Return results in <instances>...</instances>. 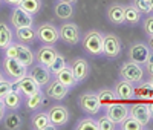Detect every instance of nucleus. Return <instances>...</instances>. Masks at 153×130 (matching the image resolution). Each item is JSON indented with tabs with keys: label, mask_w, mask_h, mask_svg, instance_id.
I'll list each match as a JSON object with an SVG mask.
<instances>
[{
	"label": "nucleus",
	"mask_w": 153,
	"mask_h": 130,
	"mask_svg": "<svg viewBox=\"0 0 153 130\" xmlns=\"http://www.w3.org/2000/svg\"><path fill=\"white\" fill-rule=\"evenodd\" d=\"M3 2H6V3L11 5V6H19L22 0H3Z\"/></svg>",
	"instance_id": "42"
},
{
	"label": "nucleus",
	"mask_w": 153,
	"mask_h": 130,
	"mask_svg": "<svg viewBox=\"0 0 153 130\" xmlns=\"http://www.w3.org/2000/svg\"><path fill=\"white\" fill-rule=\"evenodd\" d=\"M139 22H141V12L133 5H126L124 6V23H129V25L135 26Z\"/></svg>",
	"instance_id": "28"
},
{
	"label": "nucleus",
	"mask_w": 153,
	"mask_h": 130,
	"mask_svg": "<svg viewBox=\"0 0 153 130\" xmlns=\"http://www.w3.org/2000/svg\"><path fill=\"white\" fill-rule=\"evenodd\" d=\"M65 66H66V60H65V57L60 55V54H57L55 60L49 64V71H51V74H54V75H55L58 71H61Z\"/></svg>",
	"instance_id": "34"
},
{
	"label": "nucleus",
	"mask_w": 153,
	"mask_h": 130,
	"mask_svg": "<svg viewBox=\"0 0 153 130\" xmlns=\"http://www.w3.org/2000/svg\"><path fill=\"white\" fill-rule=\"evenodd\" d=\"M31 127L35 130H48V129H55L49 121L48 112H37L31 118Z\"/></svg>",
	"instance_id": "20"
},
{
	"label": "nucleus",
	"mask_w": 153,
	"mask_h": 130,
	"mask_svg": "<svg viewBox=\"0 0 153 130\" xmlns=\"http://www.w3.org/2000/svg\"><path fill=\"white\" fill-rule=\"evenodd\" d=\"M80 103V109L83 112H86L87 115H97L100 110H101V104L98 101V97L97 94L94 92H86L80 97L78 100Z\"/></svg>",
	"instance_id": "7"
},
{
	"label": "nucleus",
	"mask_w": 153,
	"mask_h": 130,
	"mask_svg": "<svg viewBox=\"0 0 153 130\" xmlns=\"http://www.w3.org/2000/svg\"><path fill=\"white\" fill-rule=\"evenodd\" d=\"M107 20L112 25H123L124 23V5L113 3L107 9Z\"/></svg>",
	"instance_id": "22"
},
{
	"label": "nucleus",
	"mask_w": 153,
	"mask_h": 130,
	"mask_svg": "<svg viewBox=\"0 0 153 130\" xmlns=\"http://www.w3.org/2000/svg\"><path fill=\"white\" fill-rule=\"evenodd\" d=\"M11 25L14 28H25V26H32L34 25V19L29 12H26L20 6H14L11 12Z\"/></svg>",
	"instance_id": "8"
},
{
	"label": "nucleus",
	"mask_w": 153,
	"mask_h": 130,
	"mask_svg": "<svg viewBox=\"0 0 153 130\" xmlns=\"http://www.w3.org/2000/svg\"><path fill=\"white\" fill-rule=\"evenodd\" d=\"M68 90L69 87H66L65 84H61L60 81L57 80H52L46 84V89H45V94L48 98H52V100H63L66 95H68Z\"/></svg>",
	"instance_id": "15"
},
{
	"label": "nucleus",
	"mask_w": 153,
	"mask_h": 130,
	"mask_svg": "<svg viewBox=\"0 0 153 130\" xmlns=\"http://www.w3.org/2000/svg\"><path fill=\"white\" fill-rule=\"evenodd\" d=\"M97 97H98V101L101 104V107H107L112 103L117 101V95H115V92L110 90V89H101L97 94Z\"/></svg>",
	"instance_id": "29"
},
{
	"label": "nucleus",
	"mask_w": 153,
	"mask_h": 130,
	"mask_svg": "<svg viewBox=\"0 0 153 130\" xmlns=\"http://www.w3.org/2000/svg\"><path fill=\"white\" fill-rule=\"evenodd\" d=\"M2 68H3L5 74L9 77V80H12L14 83L28 75V68L23 66L17 58H8V57H5L3 61H2Z\"/></svg>",
	"instance_id": "2"
},
{
	"label": "nucleus",
	"mask_w": 153,
	"mask_h": 130,
	"mask_svg": "<svg viewBox=\"0 0 153 130\" xmlns=\"http://www.w3.org/2000/svg\"><path fill=\"white\" fill-rule=\"evenodd\" d=\"M55 80L60 81L61 84H65L69 89L74 87L76 83H78V81H76V78H75V75H74V72H72V69H71V66H68V64L61 71H58L55 74Z\"/></svg>",
	"instance_id": "21"
},
{
	"label": "nucleus",
	"mask_w": 153,
	"mask_h": 130,
	"mask_svg": "<svg viewBox=\"0 0 153 130\" xmlns=\"http://www.w3.org/2000/svg\"><path fill=\"white\" fill-rule=\"evenodd\" d=\"M149 84H150V86H152V89H153V75L150 77V81H149Z\"/></svg>",
	"instance_id": "46"
},
{
	"label": "nucleus",
	"mask_w": 153,
	"mask_h": 130,
	"mask_svg": "<svg viewBox=\"0 0 153 130\" xmlns=\"http://www.w3.org/2000/svg\"><path fill=\"white\" fill-rule=\"evenodd\" d=\"M97 123H98V130H115L117 129V124L107 115H103L100 120H97Z\"/></svg>",
	"instance_id": "35"
},
{
	"label": "nucleus",
	"mask_w": 153,
	"mask_h": 130,
	"mask_svg": "<svg viewBox=\"0 0 153 130\" xmlns=\"http://www.w3.org/2000/svg\"><path fill=\"white\" fill-rule=\"evenodd\" d=\"M129 115L133 116V118H135L138 123H141L144 127H147L149 123H150V120H152L150 107H149V104H144V103H136V104H133V106L129 109Z\"/></svg>",
	"instance_id": "11"
},
{
	"label": "nucleus",
	"mask_w": 153,
	"mask_h": 130,
	"mask_svg": "<svg viewBox=\"0 0 153 130\" xmlns=\"http://www.w3.org/2000/svg\"><path fill=\"white\" fill-rule=\"evenodd\" d=\"M2 121H3V124L8 130H17V129L22 127V116L16 110H11L9 113H5Z\"/></svg>",
	"instance_id": "26"
},
{
	"label": "nucleus",
	"mask_w": 153,
	"mask_h": 130,
	"mask_svg": "<svg viewBox=\"0 0 153 130\" xmlns=\"http://www.w3.org/2000/svg\"><path fill=\"white\" fill-rule=\"evenodd\" d=\"M115 95H117V100H130L133 95H135V89H133V84L126 81V80H121L115 84Z\"/></svg>",
	"instance_id": "18"
},
{
	"label": "nucleus",
	"mask_w": 153,
	"mask_h": 130,
	"mask_svg": "<svg viewBox=\"0 0 153 130\" xmlns=\"http://www.w3.org/2000/svg\"><path fill=\"white\" fill-rule=\"evenodd\" d=\"M0 5H2V0H0Z\"/></svg>",
	"instance_id": "49"
},
{
	"label": "nucleus",
	"mask_w": 153,
	"mask_h": 130,
	"mask_svg": "<svg viewBox=\"0 0 153 130\" xmlns=\"http://www.w3.org/2000/svg\"><path fill=\"white\" fill-rule=\"evenodd\" d=\"M76 130H98V123L94 118H83L75 126Z\"/></svg>",
	"instance_id": "33"
},
{
	"label": "nucleus",
	"mask_w": 153,
	"mask_h": 130,
	"mask_svg": "<svg viewBox=\"0 0 153 130\" xmlns=\"http://www.w3.org/2000/svg\"><path fill=\"white\" fill-rule=\"evenodd\" d=\"M2 100H3V103H5L6 110H17V109L22 106L20 92H16V90H11V92H8Z\"/></svg>",
	"instance_id": "25"
},
{
	"label": "nucleus",
	"mask_w": 153,
	"mask_h": 130,
	"mask_svg": "<svg viewBox=\"0 0 153 130\" xmlns=\"http://www.w3.org/2000/svg\"><path fill=\"white\" fill-rule=\"evenodd\" d=\"M127 54H129V60L130 61L138 63V64L143 66V64H146V61H147V58L150 55V48L146 43H143V42H136V43L130 45Z\"/></svg>",
	"instance_id": "6"
},
{
	"label": "nucleus",
	"mask_w": 153,
	"mask_h": 130,
	"mask_svg": "<svg viewBox=\"0 0 153 130\" xmlns=\"http://www.w3.org/2000/svg\"><path fill=\"white\" fill-rule=\"evenodd\" d=\"M143 29H144V32H146L147 37H152L153 35V16L147 14V17L143 22Z\"/></svg>",
	"instance_id": "38"
},
{
	"label": "nucleus",
	"mask_w": 153,
	"mask_h": 130,
	"mask_svg": "<svg viewBox=\"0 0 153 130\" xmlns=\"http://www.w3.org/2000/svg\"><path fill=\"white\" fill-rule=\"evenodd\" d=\"M55 17L60 20H69L74 16V6L69 2H58L54 8Z\"/></svg>",
	"instance_id": "24"
},
{
	"label": "nucleus",
	"mask_w": 153,
	"mask_h": 130,
	"mask_svg": "<svg viewBox=\"0 0 153 130\" xmlns=\"http://www.w3.org/2000/svg\"><path fill=\"white\" fill-rule=\"evenodd\" d=\"M5 113H6V107H5V103H3V100H2V98H0V121L3 120Z\"/></svg>",
	"instance_id": "41"
},
{
	"label": "nucleus",
	"mask_w": 153,
	"mask_h": 130,
	"mask_svg": "<svg viewBox=\"0 0 153 130\" xmlns=\"http://www.w3.org/2000/svg\"><path fill=\"white\" fill-rule=\"evenodd\" d=\"M123 130H141V129H144V126L141 124V123H138L133 116H127V118L121 123V124H118Z\"/></svg>",
	"instance_id": "32"
},
{
	"label": "nucleus",
	"mask_w": 153,
	"mask_h": 130,
	"mask_svg": "<svg viewBox=\"0 0 153 130\" xmlns=\"http://www.w3.org/2000/svg\"><path fill=\"white\" fill-rule=\"evenodd\" d=\"M149 5H150V8H152V12H153V0H149Z\"/></svg>",
	"instance_id": "47"
},
{
	"label": "nucleus",
	"mask_w": 153,
	"mask_h": 130,
	"mask_svg": "<svg viewBox=\"0 0 153 130\" xmlns=\"http://www.w3.org/2000/svg\"><path fill=\"white\" fill-rule=\"evenodd\" d=\"M48 116H49L51 124H52L55 129L57 127H63V126H66L68 121H69V110L65 106H54V107L49 109Z\"/></svg>",
	"instance_id": "10"
},
{
	"label": "nucleus",
	"mask_w": 153,
	"mask_h": 130,
	"mask_svg": "<svg viewBox=\"0 0 153 130\" xmlns=\"http://www.w3.org/2000/svg\"><path fill=\"white\" fill-rule=\"evenodd\" d=\"M42 103H43V92H42V90H38V92L32 94L31 97H26V106L31 110L38 109V107L42 106Z\"/></svg>",
	"instance_id": "31"
},
{
	"label": "nucleus",
	"mask_w": 153,
	"mask_h": 130,
	"mask_svg": "<svg viewBox=\"0 0 153 130\" xmlns=\"http://www.w3.org/2000/svg\"><path fill=\"white\" fill-rule=\"evenodd\" d=\"M60 38L63 42H65L66 45L69 46H75L78 45L80 40H81V34H80V28L76 26L75 23H65L60 26Z\"/></svg>",
	"instance_id": "5"
},
{
	"label": "nucleus",
	"mask_w": 153,
	"mask_h": 130,
	"mask_svg": "<svg viewBox=\"0 0 153 130\" xmlns=\"http://www.w3.org/2000/svg\"><path fill=\"white\" fill-rule=\"evenodd\" d=\"M16 38L20 42V43H25V45H32L34 40H35V29L32 26H25V28H17L16 29Z\"/></svg>",
	"instance_id": "23"
},
{
	"label": "nucleus",
	"mask_w": 153,
	"mask_h": 130,
	"mask_svg": "<svg viewBox=\"0 0 153 130\" xmlns=\"http://www.w3.org/2000/svg\"><path fill=\"white\" fill-rule=\"evenodd\" d=\"M149 107H150V115H152V118H153V103L149 104Z\"/></svg>",
	"instance_id": "44"
},
{
	"label": "nucleus",
	"mask_w": 153,
	"mask_h": 130,
	"mask_svg": "<svg viewBox=\"0 0 153 130\" xmlns=\"http://www.w3.org/2000/svg\"><path fill=\"white\" fill-rule=\"evenodd\" d=\"M103 40H104V35L100 31L91 29L81 37V45L87 54L98 57V55H103Z\"/></svg>",
	"instance_id": "1"
},
{
	"label": "nucleus",
	"mask_w": 153,
	"mask_h": 130,
	"mask_svg": "<svg viewBox=\"0 0 153 130\" xmlns=\"http://www.w3.org/2000/svg\"><path fill=\"white\" fill-rule=\"evenodd\" d=\"M120 75L123 80L129 81L132 84H136V83H141L143 77H144V71H143V66L138 63H133V61H126L123 63V66L120 69Z\"/></svg>",
	"instance_id": "3"
},
{
	"label": "nucleus",
	"mask_w": 153,
	"mask_h": 130,
	"mask_svg": "<svg viewBox=\"0 0 153 130\" xmlns=\"http://www.w3.org/2000/svg\"><path fill=\"white\" fill-rule=\"evenodd\" d=\"M16 83L19 84L20 92H22L25 97H31L32 94H35V92H38V90H40V86H38V84L34 81V78L29 77V75L23 77L22 80H19V81H16Z\"/></svg>",
	"instance_id": "19"
},
{
	"label": "nucleus",
	"mask_w": 153,
	"mask_h": 130,
	"mask_svg": "<svg viewBox=\"0 0 153 130\" xmlns=\"http://www.w3.org/2000/svg\"><path fill=\"white\" fill-rule=\"evenodd\" d=\"M71 69H72V72H74L78 83L86 80L89 77V74H91V66H89V63L84 58H75L71 64Z\"/></svg>",
	"instance_id": "17"
},
{
	"label": "nucleus",
	"mask_w": 153,
	"mask_h": 130,
	"mask_svg": "<svg viewBox=\"0 0 153 130\" xmlns=\"http://www.w3.org/2000/svg\"><path fill=\"white\" fill-rule=\"evenodd\" d=\"M3 52H5V57H8V58H16V57H17V45L12 42L11 45H8V46L3 49Z\"/></svg>",
	"instance_id": "39"
},
{
	"label": "nucleus",
	"mask_w": 153,
	"mask_h": 130,
	"mask_svg": "<svg viewBox=\"0 0 153 130\" xmlns=\"http://www.w3.org/2000/svg\"><path fill=\"white\" fill-rule=\"evenodd\" d=\"M106 115L115 123V124H121L127 116H129V107L126 104H118V103H112L110 106L106 107Z\"/></svg>",
	"instance_id": "12"
},
{
	"label": "nucleus",
	"mask_w": 153,
	"mask_h": 130,
	"mask_svg": "<svg viewBox=\"0 0 153 130\" xmlns=\"http://www.w3.org/2000/svg\"><path fill=\"white\" fill-rule=\"evenodd\" d=\"M12 84H14V81H12V80H6V78H3V80L0 81V98H3L8 92H11V90H12Z\"/></svg>",
	"instance_id": "37"
},
{
	"label": "nucleus",
	"mask_w": 153,
	"mask_h": 130,
	"mask_svg": "<svg viewBox=\"0 0 153 130\" xmlns=\"http://www.w3.org/2000/svg\"><path fill=\"white\" fill-rule=\"evenodd\" d=\"M29 74V77H32L34 78V81L38 84V86H46L49 81H51V71H49V68L48 66H43V64H32L31 66V72H28Z\"/></svg>",
	"instance_id": "13"
},
{
	"label": "nucleus",
	"mask_w": 153,
	"mask_h": 130,
	"mask_svg": "<svg viewBox=\"0 0 153 130\" xmlns=\"http://www.w3.org/2000/svg\"><path fill=\"white\" fill-rule=\"evenodd\" d=\"M121 52V40L115 34H106L103 40V54L109 58L118 57Z\"/></svg>",
	"instance_id": "9"
},
{
	"label": "nucleus",
	"mask_w": 153,
	"mask_h": 130,
	"mask_svg": "<svg viewBox=\"0 0 153 130\" xmlns=\"http://www.w3.org/2000/svg\"><path fill=\"white\" fill-rule=\"evenodd\" d=\"M57 54H58V52L55 51L54 45H43L40 49H37L35 60L40 63V64H43V66H48L49 68V64L55 60Z\"/></svg>",
	"instance_id": "14"
},
{
	"label": "nucleus",
	"mask_w": 153,
	"mask_h": 130,
	"mask_svg": "<svg viewBox=\"0 0 153 130\" xmlns=\"http://www.w3.org/2000/svg\"><path fill=\"white\" fill-rule=\"evenodd\" d=\"M19 6L23 8L26 12H29L31 16H35L42 9V0H22Z\"/></svg>",
	"instance_id": "30"
},
{
	"label": "nucleus",
	"mask_w": 153,
	"mask_h": 130,
	"mask_svg": "<svg viewBox=\"0 0 153 130\" xmlns=\"http://www.w3.org/2000/svg\"><path fill=\"white\" fill-rule=\"evenodd\" d=\"M17 60L23 64V66H26L28 69L32 66V64L35 63V54L31 51V48L28 45H25V43H20L17 42Z\"/></svg>",
	"instance_id": "16"
},
{
	"label": "nucleus",
	"mask_w": 153,
	"mask_h": 130,
	"mask_svg": "<svg viewBox=\"0 0 153 130\" xmlns=\"http://www.w3.org/2000/svg\"><path fill=\"white\" fill-rule=\"evenodd\" d=\"M3 78H5V77H3V74H2V71H0V81H2V80H3Z\"/></svg>",
	"instance_id": "48"
},
{
	"label": "nucleus",
	"mask_w": 153,
	"mask_h": 130,
	"mask_svg": "<svg viewBox=\"0 0 153 130\" xmlns=\"http://www.w3.org/2000/svg\"><path fill=\"white\" fill-rule=\"evenodd\" d=\"M149 48H150V51H153V35L149 37Z\"/></svg>",
	"instance_id": "43"
},
{
	"label": "nucleus",
	"mask_w": 153,
	"mask_h": 130,
	"mask_svg": "<svg viewBox=\"0 0 153 130\" xmlns=\"http://www.w3.org/2000/svg\"><path fill=\"white\" fill-rule=\"evenodd\" d=\"M35 37L40 40L43 45H55L60 40V32L58 28L52 23H42L35 29Z\"/></svg>",
	"instance_id": "4"
},
{
	"label": "nucleus",
	"mask_w": 153,
	"mask_h": 130,
	"mask_svg": "<svg viewBox=\"0 0 153 130\" xmlns=\"http://www.w3.org/2000/svg\"><path fill=\"white\" fill-rule=\"evenodd\" d=\"M58 2H69V3H75L76 0H58Z\"/></svg>",
	"instance_id": "45"
},
{
	"label": "nucleus",
	"mask_w": 153,
	"mask_h": 130,
	"mask_svg": "<svg viewBox=\"0 0 153 130\" xmlns=\"http://www.w3.org/2000/svg\"><path fill=\"white\" fill-rule=\"evenodd\" d=\"M146 71H147V74L150 77L153 75V52H150V55H149V58L146 61Z\"/></svg>",
	"instance_id": "40"
},
{
	"label": "nucleus",
	"mask_w": 153,
	"mask_h": 130,
	"mask_svg": "<svg viewBox=\"0 0 153 130\" xmlns=\"http://www.w3.org/2000/svg\"><path fill=\"white\" fill-rule=\"evenodd\" d=\"M14 42V32L9 26L3 22H0V49H5L8 45Z\"/></svg>",
	"instance_id": "27"
},
{
	"label": "nucleus",
	"mask_w": 153,
	"mask_h": 130,
	"mask_svg": "<svg viewBox=\"0 0 153 130\" xmlns=\"http://www.w3.org/2000/svg\"><path fill=\"white\" fill-rule=\"evenodd\" d=\"M133 6L141 12V14H150L152 12V8L149 5V0H133Z\"/></svg>",
	"instance_id": "36"
}]
</instances>
